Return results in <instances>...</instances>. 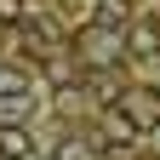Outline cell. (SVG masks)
I'll return each mask as SVG.
<instances>
[{
    "instance_id": "cell-2",
    "label": "cell",
    "mask_w": 160,
    "mask_h": 160,
    "mask_svg": "<svg viewBox=\"0 0 160 160\" xmlns=\"http://www.w3.org/2000/svg\"><path fill=\"white\" fill-rule=\"evenodd\" d=\"M120 114L132 120V132H154L160 126V92H149V86L120 92Z\"/></svg>"
},
{
    "instance_id": "cell-5",
    "label": "cell",
    "mask_w": 160,
    "mask_h": 160,
    "mask_svg": "<svg viewBox=\"0 0 160 160\" xmlns=\"http://www.w3.org/2000/svg\"><path fill=\"white\" fill-rule=\"evenodd\" d=\"M137 46L154 52V46H160V23H137Z\"/></svg>"
},
{
    "instance_id": "cell-4",
    "label": "cell",
    "mask_w": 160,
    "mask_h": 160,
    "mask_svg": "<svg viewBox=\"0 0 160 160\" xmlns=\"http://www.w3.org/2000/svg\"><path fill=\"white\" fill-rule=\"evenodd\" d=\"M0 154H6V160H29L34 154V137L23 126H0Z\"/></svg>"
},
{
    "instance_id": "cell-3",
    "label": "cell",
    "mask_w": 160,
    "mask_h": 160,
    "mask_svg": "<svg viewBox=\"0 0 160 160\" xmlns=\"http://www.w3.org/2000/svg\"><path fill=\"white\" fill-rule=\"evenodd\" d=\"M34 114V97L17 86V92H0V126H23V120Z\"/></svg>"
},
{
    "instance_id": "cell-1",
    "label": "cell",
    "mask_w": 160,
    "mask_h": 160,
    "mask_svg": "<svg viewBox=\"0 0 160 160\" xmlns=\"http://www.w3.org/2000/svg\"><path fill=\"white\" fill-rule=\"evenodd\" d=\"M120 57H132V34L114 29V23H92L86 34H80V63L92 69H114Z\"/></svg>"
},
{
    "instance_id": "cell-8",
    "label": "cell",
    "mask_w": 160,
    "mask_h": 160,
    "mask_svg": "<svg viewBox=\"0 0 160 160\" xmlns=\"http://www.w3.org/2000/svg\"><path fill=\"white\" fill-rule=\"evenodd\" d=\"M17 86H23V80H17V74H6V69H0V92H17Z\"/></svg>"
},
{
    "instance_id": "cell-7",
    "label": "cell",
    "mask_w": 160,
    "mask_h": 160,
    "mask_svg": "<svg viewBox=\"0 0 160 160\" xmlns=\"http://www.w3.org/2000/svg\"><path fill=\"white\" fill-rule=\"evenodd\" d=\"M57 160H86V143H63V149H57Z\"/></svg>"
},
{
    "instance_id": "cell-6",
    "label": "cell",
    "mask_w": 160,
    "mask_h": 160,
    "mask_svg": "<svg viewBox=\"0 0 160 160\" xmlns=\"http://www.w3.org/2000/svg\"><path fill=\"white\" fill-rule=\"evenodd\" d=\"M23 17V0H0V23H17Z\"/></svg>"
}]
</instances>
